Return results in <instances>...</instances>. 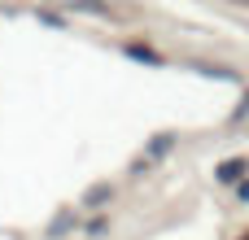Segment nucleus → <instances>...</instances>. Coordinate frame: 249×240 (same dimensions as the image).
<instances>
[{
  "mask_svg": "<svg viewBox=\"0 0 249 240\" xmlns=\"http://www.w3.org/2000/svg\"><path fill=\"white\" fill-rule=\"evenodd\" d=\"M241 175H245V162H241V157H228V162L219 166V179H223V184H232V179H241Z\"/></svg>",
  "mask_w": 249,
  "mask_h": 240,
  "instance_id": "f257e3e1",
  "label": "nucleus"
},
{
  "mask_svg": "<svg viewBox=\"0 0 249 240\" xmlns=\"http://www.w3.org/2000/svg\"><path fill=\"white\" fill-rule=\"evenodd\" d=\"M105 197H109V188H105V184H96V188H92L83 201H88V206H105Z\"/></svg>",
  "mask_w": 249,
  "mask_h": 240,
  "instance_id": "f03ea898",
  "label": "nucleus"
},
{
  "mask_svg": "<svg viewBox=\"0 0 249 240\" xmlns=\"http://www.w3.org/2000/svg\"><path fill=\"white\" fill-rule=\"evenodd\" d=\"M127 52H131V57H136V61H158V57H153V52H149V48H140V44H131V48H127Z\"/></svg>",
  "mask_w": 249,
  "mask_h": 240,
  "instance_id": "7ed1b4c3",
  "label": "nucleus"
},
{
  "mask_svg": "<svg viewBox=\"0 0 249 240\" xmlns=\"http://www.w3.org/2000/svg\"><path fill=\"white\" fill-rule=\"evenodd\" d=\"M236 197H241V201H249V179L241 184V188H236Z\"/></svg>",
  "mask_w": 249,
  "mask_h": 240,
  "instance_id": "20e7f679",
  "label": "nucleus"
}]
</instances>
